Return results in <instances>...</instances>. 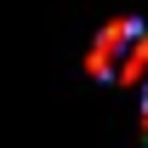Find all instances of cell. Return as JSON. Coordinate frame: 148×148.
I'll list each match as a JSON object with an SVG mask.
<instances>
[{"mask_svg":"<svg viewBox=\"0 0 148 148\" xmlns=\"http://www.w3.org/2000/svg\"><path fill=\"white\" fill-rule=\"evenodd\" d=\"M143 74H148V40L137 34L125 51H120V63H114V80H120V86H143Z\"/></svg>","mask_w":148,"mask_h":148,"instance_id":"7a4b0ae2","label":"cell"},{"mask_svg":"<svg viewBox=\"0 0 148 148\" xmlns=\"http://www.w3.org/2000/svg\"><path fill=\"white\" fill-rule=\"evenodd\" d=\"M143 34V23H108L103 34H97V46H91V57H86V74H97V80H114V63H120V51H125L131 40Z\"/></svg>","mask_w":148,"mask_h":148,"instance_id":"6da1fadb","label":"cell"},{"mask_svg":"<svg viewBox=\"0 0 148 148\" xmlns=\"http://www.w3.org/2000/svg\"><path fill=\"white\" fill-rule=\"evenodd\" d=\"M143 125H148V86H143Z\"/></svg>","mask_w":148,"mask_h":148,"instance_id":"3957f363","label":"cell"}]
</instances>
